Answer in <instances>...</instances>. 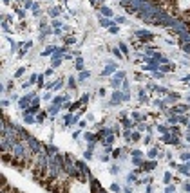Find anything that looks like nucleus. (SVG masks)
Returning a JSON list of instances; mask_svg holds the SVG:
<instances>
[{
	"label": "nucleus",
	"mask_w": 190,
	"mask_h": 193,
	"mask_svg": "<svg viewBox=\"0 0 190 193\" xmlns=\"http://www.w3.org/2000/svg\"><path fill=\"white\" fill-rule=\"evenodd\" d=\"M114 71H116V63H110V65H109V67L103 71V76H109L110 72H114Z\"/></svg>",
	"instance_id": "nucleus-1"
},
{
	"label": "nucleus",
	"mask_w": 190,
	"mask_h": 193,
	"mask_svg": "<svg viewBox=\"0 0 190 193\" xmlns=\"http://www.w3.org/2000/svg\"><path fill=\"white\" fill-rule=\"evenodd\" d=\"M101 13H103L105 16H112V11H110L109 7H101Z\"/></svg>",
	"instance_id": "nucleus-2"
},
{
	"label": "nucleus",
	"mask_w": 190,
	"mask_h": 193,
	"mask_svg": "<svg viewBox=\"0 0 190 193\" xmlns=\"http://www.w3.org/2000/svg\"><path fill=\"white\" fill-rule=\"evenodd\" d=\"M76 67L80 69V71L83 69V60H82V58H78V60H76Z\"/></svg>",
	"instance_id": "nucleus-3"
},
{
	"label": "nucleus",
	"mask_w": 190,
	"mask_h": 193,
	"mask_svg": "<svg viewBox=\"0 0 190 193\" xmlns=\"http://www.w3.org/2000/svg\"><path fill=\"white\" fill-rule=\"evenodd\" d=\"M119 49H121V52H125V54H127V45H125V43H119Z\"/></svg>",
	"instance_id": "nucleus-4"
},
{
	"label": "nucleus",
	"mask_w": 190,
	"mask_h": 193,
	"mask_svg": "<svg viewBox=\"0 0 190 193\" xmlns=\"http://www.w3.org/2000/svg\"><path fill=\"white\" fill-rule=\"evenodd\" d=\"M49 15H51V16H56V15H58V9H51Z\"/></svg>",
	"instance_id": "nucleus-5"
},
{
	"label": "nucleus",
	"mask_w": 190,
	"mask_h": 193,
	"mask_svg": "<svg viewBox=\"0 0 190 193\" xmlns=\"http://www.w3.org/2000/svg\"><path fill=\"white\" fill-rule=\"evenodd\" d=\"M100 22H101V25H109V24H110V22L105 20V18H100Z\"/></svg>",
	"instance_id": "nucleus-6"
},
{
	"label": "nucleus",
	"mask_w": 190,
	"mask_h": 193,
	"mask_svg": "<svg viewBox=\"0 0 190 193\" xmlns=\"http://www.w3.org/2000/svg\"><path fill=\"white\" fill-rule=\"evenodd\" d=\"M87 76H89V72H82V74H80V80H85Z\"/></svg>",
	"instance_id": "nucleus-7"
},
{
	"label": "nucleus",
	"mask_w": 190,
	"mask_h": 193,
	"mask_svg": "<svg viewBox=\"0 0 190 193\" xmlns=\"http://www.w3.org/2000/svg\"><path fill=\"white\" fill-rule=\"evenodd\" d=\"M149 157H152V159H154V157H156V150H150V153H149Z\"/></svg>",
	"instance_id": "nucleus-8"
}]
</instances>
